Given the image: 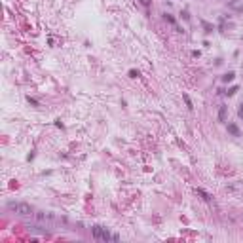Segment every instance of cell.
Returning a JSON list of instances; mask_svg holds the SVG:
<instances>
[{
    "label": "cell",
    "mask_w": 243,
    "mask_h": 243,
    "mask_svg": "<svg viewBox=\"0 0 243 243\" xmlns=\"http://www.w3.org/2000/svg\"><path fill=\"white\" fill-rule=\"evenodd\" d=\"M34 222H36L38 226H42L44 230H53L55 226L61 222V218L55 217V215H51V213L38 211V213H34Z\"/></svg>",
    "instance_id": "cell-1"
},
{
    "label": "cell",
    "mask_w": 243,
    "mask_h": 243,
    "mask_svg": "<svg viewBox=\"0 0 243 243\" xmlns=\"http://www.w3.org/2000/svg\"><path fill=\"white\" fill-rule=\"evenodd\" d=\"M91 232H93V237H95V239H101V241H118L120 239L118 234H110L107 228H103V226H93Z\"/></svg>",
    "instance_id": "cell-2"
},
{
    "label": "cell",
    "mask_w": 243,
    "mask_h": 243,
    "mask_svg": "<svg viewBox=\"0 0 243 243\" xmlns=\"http://www.w3.org/2000/svg\"><path fill=\"white\" fill-rule=\"evenodd\" d=\"M8 209H10V211H15L17 215H23V217H27V215L32 213V207L29 203H15V201H10V203H8Z\"/></svg>",
    "instance_id": "cell-3"
},
{
    "label": "cell",
    "mask_w": 243,
    "mask_h": 243,
    "mask_svg": "<svg viewBox=\"0 0 243 243\" xmlns=\"http://www.w3.org/2000/svg\"><path fill=\"white\" fill-rule=\"evenodd\" d=\"M226 116H228V107L222 104L220 110H218V122H226Z\"/></svg>",
    "instance_id": "cell-4"
},
{
    "label": "cell",
    "mask_w": 243,
    "mask_h": 243,
    "mask_svg": "<svg viewBox=\"0 0 243 243\" xmlns=\"http://www.w3.org/2000/svg\"><path fill=\"white\" fill-rule=\"evenodd\" d=\"M228 131L232 133L234 137H239V129H237V125H234V124H230L228 125Z\"/></svg>",
    "instance_id": "cell-5"
},
{
    "label": "cell",
    "mask_w": 243,
    "mask_h": 243,
    "mask_svg": "<svg viewBox=\"0 0 243 243\" xmlns=\"http://www.w3.org/2000/svg\"><path fill=\"white\" fill-rule=\"evenodd\" d=\"M182 99H184V103H186V107H188V110H192V108H194V104H192V101H190V97L184 93V95H182Z\"/></svg>",
    "instance_id": "cell-6"
},
{
    "label": "cell",
    "mask_w": 243,
    "mask_h": 243,
    "mask_svg": "<svg viewBox=\"0 0 243 243\" xmlns=\"http://www.w3.org/2000/svg\"><path fill=\"white\" fill-rule=\"evenodd\" d=\"M198 194H200V196H201V198H203V200H205V201H209V200H211V196H209V194H207V192H203V190H201V188H198Z\"/></svg>",
    "instance_id": "cell-7"
},
{
    "label": "cell",
    "mask_w": 243,
    "mask_h": 243,
    "mask_svg": "<svg viewBox=\"0 0 243 243\" xmlns=\"http://www.w3.org/2000/svg\"><path fill=\"white\" fill-rule=\"evenodd\" d=\"M230 80H234V72H228V74L224 76V82H230Z\"/></svg>",
    "instance_id": "cell-8"
},
{
    "label": "cell",
    "mask_w": 243,
    "mask_h": 243,
    "mask_svg": "<svg viewBox=\"0 0 243 243\" xmlns=\"http://www.w3.org/2000/svg\"><path fill=\"white\" fill-rule=\"evenodd\" d=\"M236 91H237V87H236V86H234V87H230V90H228V95H234Z\"/></svg>",
    "instance_id": "cell-9"
},
{
    "label": "cell",
    "mask_w": 243,
    "mask_h": 243,
    "mask_svg": "<svg viewBox=\"0 0 243 243\" xmlns=\"http://www.w3.org/2000/svg\"><path fill=\"white\" fill-rule=\"evenodd\" d=\"M141 4H143V6H150V0H139Z\"/></svg>",
    "instance_id": "cell-10"
},
{
    "label": "cell",
    "mask_w": 243,
    "mask_h": 243,
    "mask_svg": "<svg viewBox=\"0 0 243 243\" xmlns=\"http://www.w3.org/2000/svg\"><path fill=\"white\" fill-rule=\"evenodd\" d=\"M239 118H243V104H241V108H239Z\"/></svg>",
    "instance_id": "cell-11"
}]
</instances>
